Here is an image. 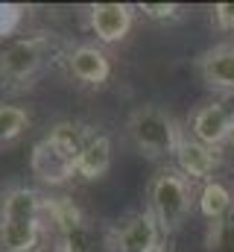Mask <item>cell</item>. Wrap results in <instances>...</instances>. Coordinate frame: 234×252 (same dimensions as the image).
<instances>
[{
    "label": "cell",
    "instance_id": "cell-1",
    "mask_svg": "<svg viewBox=\"0 0 234 252\" xmlns=\"http://www.w3.org/2000/svg\"><path fill=\"white\" fill-rule=\"evenodd\" d=\"M70 44L61 41L56 32H29L0 44V85L6 91H27L35 79L67 62Z\"/></svg>",
    "mask_w": 234,
    "mask_h": 252
},
{
    "label": "cell",
    "instance_id": "cell-2",
    "mask_svg": "<svg viewBox=\"0 0 234 252\" xmlns=\"http://www.w3.org/2000/svg\"><path fill=\"white\" fill-rule=\"evenodd\" d=\"M91 138H94L91 126L79 124V121H61V124L50 126V132L29 153L32 176L50 188L67 185L76 176V161Z\"/></svg>",
    "mask_w": 234,
    "mask_h": 252
},
{
    "label": "cell",
    "instance_id": "cell-3",
    "mask_svg": "<svg viewBox=\"0 0 234 252\" xmlns=\"http://www.w3.org/2000/svg\"><path fill=\"white\" fill-rule=\"evenodd\" d=\"M196 199L199 196L193 190V182L178 167H161L149 182V211L155 214L164 235H173L184 226Z\"/></svg>",
    "mask_w": 234,
    "mask_h": 252
},
{
    "label": "cell",
    "instance_id": "cell-4",
    "mask_svg": "<svg viewBox=\"0 0 234 252\" xmlns=\"http://www.w3.org/2000/svg\"><path fill=\"white\" fill-rule=\"evenodd\" d=\"M126 132L132 138V144L146 156V158H170L176 156V147L181 141V126L170 112L158 109V106H138L132 109Z\"/></svg>",
    "mask_w": 234,
    "mask_h": 252
},
{
    "label": "cell",
    "instance_id": "cell-5",
    "mask_svg": "<svg viewBox=\"0 0 234 252\" xmlns=\"http://www.w3.org/2000/svg\"><path fill=\"white\" fill-rule=\"evenodd\" d=\"M161 241H164V229L158 226L149 208L132 211L123 220H117L106 238L112 252H161L164 250Z\"/></svg>",
    "mask_w": 234,
    "mask_h": 252
},
{
    "label": "cell",
    "instance_id": "cell-6",
    "mask_svg": "<svg viewBox=\"0 0 234 252\" xmlns=\"http://www.w3.org/2000/svg\"><path fill=\"white\" fill-rule=\"evenodd\" d=\"M234 132V106L229 100H211L205 106H199L190 118V135L196 141H202L211 150H220L223 144H229Z\"/></svg>",
    "mask_w": 234,
    "mask_h": 252
},
{
    "label": "cell",
    "instance_id": "cell-7",
    "mask_svg": "<svg viewBox=\"0 0 234 252\" xmlns=\"http://www.w3.org/2000/svg\"><path fill=\"white\" fill-rule=\"evenodd\" d=\"M135 24V9L129 3H94L88 6V27L100 44H120Z\"/></svg>",
    "mask_w": 234,
    "mask_h": 252
},
{
    "label": "cell",
    "instance_id": "cell-8",
    "mask_svg": "<svg viewBox=\"0 0 234 252\" xmlns=\"http://www.w3.org/2000/svg\"><path fill=\"white\" fill-rule=\"evenodd\" d=\"M64 67L76 82L91 85V88L106 85L109 76H112V59L100 44H76V47H70Z\"/></svg>",
    "mask_w": 234,
    "mask_h": 252
},
{
    "label": "cell",
    "instance_id": "cell-9",
    "mask_svg": "<svg viewBox=\"0 0 234 252\" xmlns=\"http://www.w3.org/2000/svg\"><path fill=\"white\" fill-rule=\"evenodd\" d=\"M176 167L190 179V182H211L214 179V170L220 167V150H211L205 147L202 141H196L193 135H181L178 147H176Z\"/></svg>",
    "mask_w": 234,
    "mask_h": 252
},
{
    "label": "cell",
    "instance_id": "cell-10",
    "mask_svg": "<svg viewBox=\"0 0 234 252\" xmlns=\"http://www.w3.org/2000/svg\"><path fill=\"white\" fill-rule=\"evenodd\" d=\"M196 70L208 88L220 94H234V41L208 47L196 59Z\"/></svg>",
    "mask_w": 234,
    "mask_h": 252
},
{
    "label": "cell",
    "instance_id": "cell-11",
    "mask_svg": "<svg viewBox=\"0 0 234 252\" xmlns=\"http://www.w3.org/2000/svg\"><path fill=\"white\" fill-rule=\"evenodd\" d=\"M44 199L47 196H41L29 185H12L0 193V220H44Z\"/></svg>",
    "mask_w": 234,
    "mask_h": 252
},
{
    "label": "cell",
    "instance_id": "cell-12",
    "mask_svg": "<svg viewBox=\"0 0 234 252\" xmlns=\"http://www.w3.org/2000/svg\"><path fill=\"white\" fill-rule=\"evenodd\" d=\"M112 153H115L112 138L106 132H94V138L85 144V150H82V156L76 161V176L88 179V182L103 179L112 170Z\"/></svg>",
    "mask_w": 234,
    "mask_h": 252
},
{
    "label": "cell",
    "instance_id": "cell-13",
    "mask_svg": "<svg viewBox=\"0 0 234 252\" xmlns=\"http://www.w3.org/2000/svg\"><path fill=\"white\" fill-rule=\"evenodd\" d=\"M44 241V220H0V252H38Z\"/></svg>",
    "mask_w": 234,
    "mask_h": 252
},
{
    "label": "cell",
    "instance_id": "cell-14",
    "mask_svg": "<svg viewBox=\"0 0 234 252\" xmlns=\"http://www.w3.org/2000/svg\"><path fill=\"white\" fill-rule=\"evenodd\" d=\"M196 205H199V214H202L205 220L217 223V220H223L226 214H232L234 211V196L220 179H211V182L202 185Z\"/></svg>",
    "mask_w": 234,
    "mask_h": 252
},
{
    "label": "cell",
    "instance_id": "cell-15",
    "mask_svg": "<svg viewBox=\"0 0 234 252\" xmlns=\"http://www.w3.org/2000/svg\"><path fill=\"white\" fill-rule=\"evenodd\" d=\"M56 250L58 252H94L97 244H94V232L88 226V220L70 226V229H61L58 232V241H56Z\"/></svg>",
    "mask_w": 234,
    "mask_h": 252
},
{
    "label": "cell",
    "instance_id": "cell-16",
    "mask_svg": "<svg viewBox=\"0 0 234 252\" xmlns=\"http://www.w3.org/2000/svg\"><path fill=\"white\" fill-rule=\"evenodd\" d=\"M29 129V112L24 106H9L0 103V144L15 141L18 135H24Z\"/></svg>",
    "mask_w": 234,
    "mask_h": 252
},
{
    "label": "cell",
    "instance_id": "cell-17",
    "mask_svg": "<svg viewBox=\"0 0 234 252\" xmlns=\"http://www.w3.org/2000/svg\"><path fill=\"white\" fill-rule=\"evenodd\" d=\"M205 247L208 252H234V211L208 226Z\"/></svg>",
    "mask_w": 234,
    "mask_h": 252
},
{
    "label": "cell",
    "instance_id": "cell-18",
    "mask_svg": "<svg viewBox=\"0 0 234 252\" xmlns=\"http://www.w3.org/2000/svg\"><path fill=\"white\" fill-rule=\"evenodd\" d=\"M138 12L155 24H176L184 18V6H178V3H141Z\"/></svg>",
    "mask_w": 234,
    "mask_h": 252
},
{
    "label": "cell",
    "instance_id": "cell-19",
    "mask_svg": "<svg viewBox=\"0 0 234 252\" xmlns=\"http://www.w3.org/2000/svg\"><path fill=\"white\" fill-rule=\"evenodd\" d=\"M21 21H24V9H21V6L0 3V38H6V41H9V38L18 32Z\"/></svg>",
    "mask_w": 234,
    "mask_h": 252
},
{
    "label": "cell",
    "instance_id": "cell-20",
    "mask_svg": "<svg viewBox=\"0 0 234 252\" xmlns=\"http://www.w3.org/2000/svg\"><path fill=\"white\" fill-rule=\"evenodd\" d=\"M211 21L220 32H234V3H217Z\"/></svg>",
    "mask_w": 234,
    "mask_h": 252
},
{
    "label": "cell",
    "instance_id": "cell-21",
    "mask_svg": "<svg viewBox=\"0 0 234 252\" xmlns=\"http://www.w3.org/2000/svg\"><path fill=\"white\" fill-rule=\"evenodd\" d=\"M229 147H232V153H234V132H232V138H229Z\"/></svg>",
    "mask_w": 234,
    "mask_h": 252
},
{
    "label": "cell",
    "instance_id": "cell-22",
    "mask_svg": "<svg viewBox=\"0 0 234 252\" xmlns=\"http://www.w3.org/2000/svg\"><path fill=\"white\" fill-rule=\"evenodd\" d=\"M161 252H170V250H161Z\"/></svg>",
    "mask_w": 234,
    "mask_h": 252
},
{
    "label": "cell",
    "instance_id": "cell-23",
    "mask_svg": "<svg viewBox=\"0 0 234 252\" xmlns=\"http://www.w3.org/2000/svg\"><path fill=\"white\" fill-rule=\"evenodd\" d=\"M53 252H58V250H53Z\"/></svg>",
    "mask_w": 234,
    "mask_h": 252
}]
</instances>
